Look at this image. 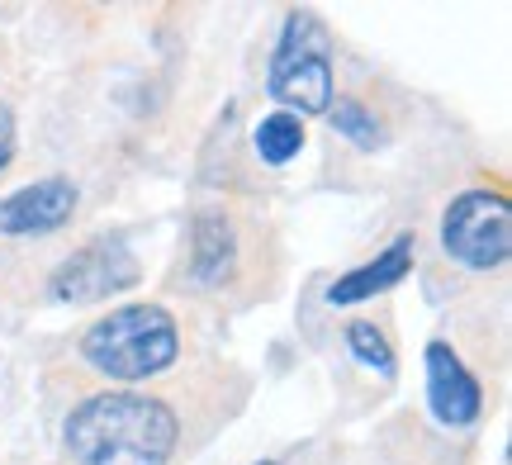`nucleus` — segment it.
I'll return each instance as SVG.
<instances>
[{
  "instance_id": "1",
  "label": "nucleus",
  "mask_w": 512,
  "mask_h": 465,
  "mask_svg": "<svg viewBox=\"0 0 512 465\" xmlns=\"http://www.w3.org/2000/svg\"><path fill=\"white\" fill-rule=\"evenodd\" d=\"M176 447H181V418L162 394H91L62 423V451L76 465H171Z\"/></svg>"
},
{
  "instance_id": "2",
  "label": "nucleus",
  "mask_w": 512,
  "mask_h": 465,
  "mask_svg": "<svg viewBox=\"0 0 512 465\" xmlns=\"http://www.w3.org/2000/svg\"><path fill=\"white\" fill-rule=\"evenodd\" d=\"M81 361L105 380L143 385L181 361V323L162 304H119L81 333Z\"/></svg>"
},
{
  "instance_id": "3",
  "label": "nucleus",
  "mask_w": 512,
  "mask_h": 465,
  "mask_svg": "<svg viewBox=\"0 0 512 465\" xmlns=\"http://www.w3.org/2000/svg\"><path fill=\"white\" fill-rule=\"evenodd\" d=\"M266 91L285 114H328L332 110V38L313 15L294 10L271 53Z\"/></svg>"
},
{
  "instance_id": "4",
  "label": "nucleus",
  "mask_w": 512,
  "mask_h": 465,
  "mask_svg": "<svg viewBox=\"0 0 512 465\" xmlns=\"http://www.w3.org/2000/svg\"><path fill=\"white\" fill-rule=\"evenodd\" d=\"M441 252L470 271H494L512 252V205L503 190H465L441 214Z\"/></svg>"
},
{
  "instance_id": "5",
  "label": "nucleus",
  "mask_w": 512,
  "mask_h": 465,
  "mask_svg": "<svg viewBox=\"0 0 512 465\" xmlns=\"http://www.w3.org/2000/svg\"><path fill=\"white\" fill-rule=\"evenodd\" d=\"M128 285H138V261L114 238L86 242L53 271V295L67 304H91V299H105L114 290H128Z\"/></svg>"
},
{
  "instance_id": "6",
  "label": "nucleus",
  "mask_w": 512,
  "mask_h": 465,
  "mask_svg": "<svg viewBox=\"0 0 512 465\" xmlns=\"http://www.w3.org/2000/svg\"><path fill=\"white\" fill-rule=\"evenodd\" d=\"M76 186L67 176H43L34 186H19L15 195L0 200V233L5 238H43L57 233L62 224H72L76 214Z\"/></svg>"
},
{
  "instance_id": "7",
  "label": "nucleus",
  "mask_w": 512,
  "mask_h": 465,
  "mask_svg": "<svg viewBox=\"0 0 512 465\" xmlns=\"http://www.w3.org/2000/svg\"><path fill=\"white\" fill-rule=\"evenodd\" d=\"M427 404L446 428H470L479 413H484V390L470 375V366L451 352V342H427Z\"/></svg>"
},
{
  "instance_id": "8",
  "label": "nucleus",
  "mask_w": 512,
  "mask_h": 465,
  "mask_svg": "<svg viewBox=\"0 0 512 465\" xmlns=\"http://www.w3.org/2000/svg\"><path fill=\"white\" fill-rule=\"evenodd\" d=\"M190 276L204 290H228L238 276V228L223 209H204L190 233Z\"/></svg>"
},
{
  "instance_id": "9",
  "label": "nucleus",
  "mask_w": 512,
  "mask_h": 465,
  "mask_svg": "<svg viewBox=\"0 0 512 465\" xmlns=\"http://www.w3.org/2000/svg\"><path fill=\"white\" fill-rule=\"evenodd\" d=\"M413 252H418L413 233L394 238L384 252H375L370 261H361L356 271H347V276L332 280L328 304H361V299H375V295H384V290H394V285L413 271Z\"/></svg>"
},
{
  "instance_id": "10",
  "label": "nucleus",
  "mask_w": 512,
  "mask_h": 465,
  "mask_svg": "<svg viewBox=\"0 0 512 465\" xmlns=\"http://www.w3.org/2000/svg\"><path fill=\"white\" fill-rule=\"evenodd\" d=\"M252 143H256V157H261V162L285 167V162H294V157L304 152V119H299V114H285V110L266 114V119L256 124Z\"/></svg>"
},
{
  "instance_id": "11",
  "label": "nucleus",
  "mask_w": 512,
  "mask_h": 465,
  "mask_svg": "<svg viewBox=\"0 0 512 465\" xmlns=\"http://www.w3.org/2000/svg\"><path fill=\"white\" fill-rule=\"evenodd\" d=\"M328 119H332V129L342 133V138H351L361 152L380 148V119H375L361 100H351V95H347V100H337V105L328 110Z\"/></svg>"
},
{
  "instance_id": "12",
  "label": "nucleus",
  "mask_w": 512,
  "mask_h": 465,
  "mask_svg": "<svg viewBox=\"0 0 512 465\" xmlns=\"http://www.w3.org/2000/svg\"><path fill=\"white\" fill-rule=\"evenodd\" d=\"M347 347L361 366H370V371H380V375H394V347H389V337L375 323H366V318L347 323Z\"/></svg>"
},
{
  "instance_id": "13",
  "label": "nucleus",
  "mask_w": 512,
  "mask_h": 465,
  "mask_svg": "<svg viewBox=\"0 0 512 465\" xmlns=\"http://www.w3.org/2000/svg\"><path fill=\"white\" fill-rule=\"evenodd\" d=\"M10 157H15V114L0 105V171L10 167Z\"/></svg>"
},
{
  "instance_id": "14",
  "label": "nucleus",
  "mask_w": 512,
  "mask_h": 465,
  "mask_svg": "<svg viewBox=\"0 0 512 465\" xmlns=\"http://www.w3.org/2000/svg\"><path fill=\"white\" fill-rule=\"evenodd\" d=\"M256 465H275V461H256Z\"/></svg>"
}]
</instances>
